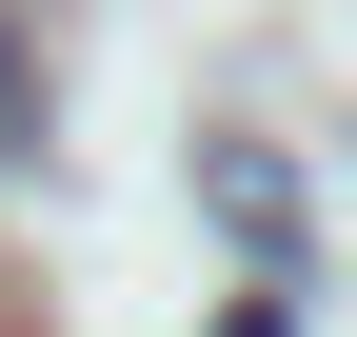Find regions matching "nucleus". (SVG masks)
<instances>
[{
	"instance_id": "obj_1",
	"label": "nucleus",
	"mask_w": 357,
	"mask_h": 337,
	"mask_svg": "<svg viewBox=\"0 0 357 337\" xmlns=\"http://www.w3.org/2000/svg\"><path fill=\"white\" fill-rule=\"evenodd\" d=\"M199 198L238 219V258H258V278H298V179H278L258 139H218V159H199Z\"/></svg>"
},
{
	"instance_id": "obj_3",
	"label": "nucleus",
	"mask_w": 357,
	"mask_h": 337,
	"mask_svg": "<svg viewBox=\"0 0 357 337\" xmlns=\"http://www.w3.org/2000/svg\"><path fill=\"white\" fill-rule=\"evenodd\" d=\"M218 337H298V278H258V298H238V318H218Z\"/></svg>"
},
{
	"instance_id": "obj_2",
	"label": "nucleus",
	"mask_w": 357,
	"mask_h": 337,
	"mask_svg": "<svg viewBox=\"0 0 357 337\" xmlns=\"http://www.w3.org/2000/svg\"><path fill=\"white\" fill-rule=\"evenodd\" d=\"M40 139V40H20V0H0V159Z\"/></svg>"
}]
</instances>
